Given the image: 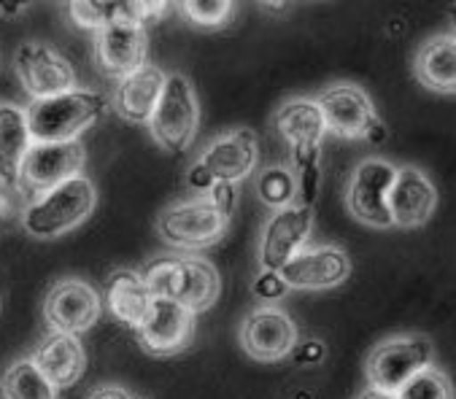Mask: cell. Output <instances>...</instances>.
<instances>
[{
    "label": "cell",
    "mask_w": 456,
    "mask_h": 399,
    "mask_svg": "<svg viewBox=\"0 0 456 399\" xmlns=\"http://www.w3.org/2000/svg\"><path fill=\"white\" fill-rule=\"evenodd\" d=\"M30 362L49 380L54 391L73 386L86 367V351L76 335L49 332L33 351Z\"/></svg>",
    "instance_id": "cell-21"
},
{
    "label": "cell",
    "mask_w": 456,
    "mask_h": 399,
    "mask_svg": "<svg viewBox=\"0 0 456 399\" xmlns=\"http://www.w3.org/2000/svg\"><path fill=\"white\" fill-rule=\"evenodd\" d=\"M238 340L254 362H281L297 346V324L279 305H259L240 322Z\"/></svg>",
    "instance_id": "cell-13"
},
{
    "label": "cell",
    "mask_w": 456,
    "mask_h": 399,
    "mask_svg": "<svg viewBox=\"0 0 456 399\" xmlns=\"http://www.w3.org/2000/svg\"><path fill=\"white\" fill-rule=\"evenodd\" d=\"M86 151L81 141H65V143H33L30 151L22 159L20 178H17V194L25 197V203L41 191H49L52 186L84 175Z\"/></svg>",
    "instance_id": "cell-9"
},
{
    "label": "cell",
    "mask_w": 456,
    "mask_h": 399,
    "mask_svg": "<svg viewBox=\"0 0 456 399\" xmlns=\"http://www.w3.org/2000/svg\"><path fill=\"white\" fill-rule=\"evenodd\" d=\"M103 305L109 308V314L130 327L133 332L138 330V324L143 322L149 305H151V294L141 278V273L127 270V267H117L109 273L106 286H103Z\"/></svg>",
    "instance_id": "cell-22"
},
{
    "label": "cell",
    "mask_w": 456,
    "mask_h": 399,
    "mask_svg": "<svg viewBox=\"0 0 456 399\" xmlns=\"http://www.w3.org/2000/svg\"><path fill=\"white\" fill-rule=\"evenodd\" d=\"M314 232V208L292 203L281 211H273L259 235V267L267 273H279L297 251L305 248Z\"/></svg>",
    "instance_id": "cell-14"
},
{
    "label": "cell",
    "mask_w": 456,
    "mask_h": 399,
    "mask_svg": "<svg viewBox=\"0 0 456 399\" xmlns=\"http://www.w3.org/2000/svg\"><path fill=\"white\" fill-rule=\"evenodd\" d=\"M295 359L300 362V364H314V362H322L324 359V343H319V340H305V343H300V346H295Z\"/></svg>",
    "instance_id": "cell-30"
},
{
    "label": "cell",
    "mask_w": 456,
    "mask_h": 399,
    "mask_svg": "<svg viewBox=\"0 0 456 399\" xmlns=\"http://www.w3.org/2000/svg\"><path fill=\"white\" fill-rule=\"evenodd\" d=\"M0 394L4 399H57V391L30 359H17L6 367L0 378Z\"/></svg>",
    "instance_id": "cell-25"
},
{
    "label": "cell",
    "mask_w": 456,
    "mask_h": 399,
    "mask_svg": "<svg viewBox=\"0 0 456 399\" xmlns=\"http://www.w3.org/2000/svg\"><path fill=\"white\" fill-rule=\"evenodd\" d=\"M397 399H453V388L443 370L427 367L397 391Z\"/></svg>",
    "instance_id": "cell-28"
},
{
    "label": "cell",
    "mask_w": 456,
    "mask_h": 399,
    "mask_svg": "<svg viewBox=\"0 0 456 399\" xmlns=\"http://www.w3.org/2000/svg\"><path fill=\"white\" fill-rule=\"evenodd\" d=\"M109 111V97L98 89L76 86L70 92L30 100L25 109L28 130L33 143H65L78 141L93 125H98Z\"/></svg>",
    "instance_id": "cell-1"
},
{
    "label": "cell",
    "mask_w": 456,
    "mask_h": 399,
    "mask_svg": "<svg viewBox=\"0 0 456 399\" xmlns=\"http://www.w3.org/2000/svg\"><path fill=\"white\" fill-rule=\"evenodd\" d=\"M256 194L270 211H281L297 203V183L289 165H270L256 175Z\"/></svg>",
    "instance_id": "cell-26"
},
{
    "label": "cell",
    "mask_w": 456,
    "mask_h": 399,
    "mask_svg": "<svg viewBox=\"0 0 456 399\" xmlns=\"http://www.w3.org/2000/svg\"><path fill=\"white\" fill-rule=\"evenodd\" d=\"M413 76L421 86L453 94L456 89V41L453 33H437L427 38L413 57Z\"/></svg>",
    "instance_id": "cell-23"
},
{
    "label": "cell",
    "mask_w": 456,
    "mask_h": 399,
    "mask_svg": "<svg viewBox=\"0 0 456 399\" xmlns=\"http://www.w3.org/2000/svg\"><path fill=\"white\" fill-rule=\"evenodd\" d=\"M287 291H289V289H287V283L281 281L279 273H267V270H262V273L256 275V281H254V294H256L259 299H267V303H273V299H281Z\"/></svg>",
    "instance_id": "cell-29"
},
{
    "label": "cell",
    "mask_w": 456,
    "mask_h": 399,
    "mask_svg": "<svg viewBox=\"0 0 456 399\" xmlns=\"http://www.w3.org/2000/svg\"><path fill=\"white\" fill-rule=\"evenodd\" d=\"M356 399H397V394H389V391H379V388H364Z\"/></svg>",
    "instance_id": "cell-33"
},
{
    "label": "cell",
    "mask_w": 456,
    "mask_h": 399,
    "mask_svg": "<svg viewBox=\"0 0 456 399\" xmlns=\"http://www.w3.org/2000/svg\"><path fill=\"white\" fill-rule=\"evenodd\" d=\"M14 194H17V189H9L6 183H0V219L14 214V208H17V197Z\"/></svg>",
    "instance_id": "cell-32"
},
{
    "label": "cell",
    "mask_w": 456,
    "mask_h": 399,
    "mask_svg": "<svg viewBox=\"0 0 456 399\" xmlns=\"http://www.w3.org/2000/svg\"><path fill=\"white\" fill-rule=\"evenodd\" d=\"M289 6L287 4H279V6H270V4H262V12H273V14H284Z\"/></svg>",
    "instance_id": "cell-35"
},
{
    "label": "cell",
    "mask_w": 456,
    "mask_h": 399,
    "mask_svg": "<svg viewBox=\"0 0 456 399\" xmlns=\"http://www.w3.org/2000/svg\"><path fill=\"white\" fill-rule=\"evenodd\" d=\"M14 70L30 100L54 97L78 86L70 60L46 41H25L14 54Z\"/></svg>",
    "instance_id": "cell-12"
},
{
    "label": "cell",
    "mask_w": 456,
    "mask_h": 399,
    "mask_svg": "<svg viewBox=\"0 0 456 399\" xmlns=\"http://www.w3.org/2000/svg\"><path fill=\"white\" fill-rule=\"evenodd\" d=\"M30 146L33 138L28 130L25 109L14 103H0V183L17 189L20 167Z\"/></svg>",
    "instance_id": "cell-24"
},
{
    "label": "cell",
    "mask_w": 456,
    "mask_h": 399,
    "mask_svg": "<svg viewBox=\"0 0 456 399\" xmlns=\"http://www.w3.org/2000/svg\"><path fill=\"white\" fill-rule=\"evenodd\" d=\"M103 316V299L95 286L81 278L57 281L44 299V322L52 332L84 335Z\"/></svg>",
    "instance_id": "cell-10"
},
{
    "label": "cell",
    "mask_w": 456,
    "mask_h": 399,
    "mask_svg": "<svg viewBox=\"0 0 456 399\" xmlns=\"http://www.w3.org/2000/svg\"><path fill=\"white\" fill-rule=\"evenodd\" d=\"M387 208H389L392 227H403V230L421 227L432 219L437 208V189L424 170L413 165H403L397 167V175L392 181Z\"/></svg>",
    "instance_id": "cell-18"
},
{
    "label": "cell",
    "mask_w": 456,
    "mask_h": 399,
    "mask_svg": "<svg viewBox=\"0 0 456 399\" xmlns=\"http://www.w3.org/2000/svg\"><path fill=\"white\" fill-rule=\"evenodd\" d=\"M95 203H98L95 183L86 175H76L28 200L22 206L20 222L28 235L38 240H54L93 216Z\"/></svg>",
    "instance_id": "cell-3"
},
{
    "label": "cell",
    "mask_w": 456,
    "mask_h": 399,
    "mask_svg": "<svg viewBox=\"0 0 456 399\" xmlns=\"http://www.w3.org/2000/svg\"><path fill=\"white\" fill-rule=\"evenodd\" d=\"M259 162V141L248 127H235L214 138L200 159L190 167L187 183L190 189L206 194L214 183H238L256 170Z\"/></svg>",
    "instance_id": "cell-7"
},
{
    "label": "cell",
    "mask_w": 456,
    "mask_h": 399,
    "mask_svg": "<svg viewBox=\"0 0 456 399\" xmlns=\"http://www.w3.org/2000/svg\"><path fill=\"white\" fill-rule=\"evenodd\" d=\"M141 278L151 297L173 299L195 316L208 311L222 294L219 270L214 262L195 254L159 256L141 273Z\"/></svg>",
    "instance_id": "cell-2"
},
{
    "label": "cell",
    "mask_w": 456,
    "mask_h": 399,
    "mask_svg": "<svg viewBox=\"0 0 456 399\" xmlns=\"http://www.w3.org/2000/svg\"><path fill=\"white\" fill-rule=\"evenodd\" d=\"M175 12L195 28L214 30L224 28L232 20L235 4H230V0H184V4H175Z\"/></svg>",
    "instance_id": "cell-27"
},
{
    "label": "cell",
    "mask_w": 456,
    "mask_h": 399,
    "mask_svg": "<svg viewBox=\"0 0 456 399\" xmlns=\"http://www.w3.org/2000/svg\"><path fill=\"white\" fill-rule=\"evenodd\" d=\"M287 289L300 291H324L335 289L351 275V256L338 246H314L297 251L281 270Z\"/></svg>",
    "instance_id": "cell-17"
},
{
    "label": "cell",
    "mask_w": 456,
    "mask_h": 399,
    "mask_svg": "<svg viewBox=\"0 0 456 399\" xmlns=\"http://www.w3.org/2000/svg\"><path fill=\"white\" fill-rule=\"evenodd\" d=\"M98 68L111 78H125L149 62V30L130 22H114L95 33Z\"/></svg>",
    "instance_id": "cell-19"
},
{
    "label": "cell",
    "mask_w": 456,
    "mask_h": 399,
    "mask_svg": "<svg viewBox=\"0 0 456 399\" xmlns=\"http://www.w3.org/2000/svg\"><path fill=\"white\" fill-rule=\"evenodd\" d=\"M279 135L292 151V170L322 165V143L327 135L322 111L314 97H292L273 117Z\"/></svg>",
    "instance_id": "cell-15"
},
{
    "label": "cell",
    "mask_w": 456,
    "mask_h": 399,
    "mask_svg": "<svg viewBox=\"0 0 456 399\" xmlns=\"http://www.w3.org/2000/svg\"><path fill=\"white\" fill-rule=\"evenodd\" d=\"M165 78H167V73L151 62H146L135 73L119 78L114 86V94H111L114 111L130 125H149L154 109H157V100L162 94Z\"/></svg>",
    "instance_id": "cell-20"
},
{
    "label": "cell",
    "mask_w": 456,
    "mask_h": 399,
    "mask_svg": "<svg viewBox=\"0 0 456 399\" xmlns=\"http://www.w3.org/2000/svg\"><path fill=\"white\" fill-rule=\"evenodd\" d=\"M230 214H224L208 194L181 200L157 216V235L178 251H203L216 246L230 230Z\"/></svg>",
    "instance_id": "cell-5"
},
{
    "label": "cell",
    "mask_w": 456,
    "mask_h": 399,
    "mask_svg": "<svg viewBox=\"0 0 456 399\" xmlns=\"http://www.w3.org/2000/svg\"><path fill=\"white\" fill-rule=\"evenodd\" d=\"M395 175H397V167L381 157L362 159L354 167L348 178V189H346L348 214L373 230H389L392 219L387 208V197H389Z\"/></svg>",
    "instance_id": "cell-11"
},
{
    "label": "cell",
    "mask_w": 456,
    "mask_h": 399,
    "mask_svg": "<svg viewBox=\"0 0 456 399\" xmlns=\"http://www.w3.org/2000/svg\"><path fill=\"white\" fill-rule=\"evenodd\" d=\"M432 340L424 335H400L379 343L368 364H364V375H368V386L379 391L397 394L413 375L432 367Z\"/></svg>",
    "instance_id": "cell-8"
},
{
    "label": "cell",
    "mask_w": 456,
    "mask_h": 399,
    "mask_svg": "<svg viewBox=\"0 0 456 399\" xmlns=\"http://www.w3.org/2000/svg\"><path fill=\"white\" fill-rule=\"evenodd\" d=\"M138 343L146 354L154 356H173L181 354L195 335V314H190L184 305L173 299L151 297V305L143 316V322L135 330Z\"/></svg>",
    "instance_id": "cell-16"
},
{
    "label": "cell",
    "mask_w": 456,
    "mask_h": 399,
    "mask_svg": "<svg viewBox=\"0 0 456 399\" xmlns=\"http://www.w3.org/2000/svg\"><path fill=\"white\" fill-rule=\"evenodd\" d=\"M25 12V4H0V14L4 17H17Z\"/></svg>",
    "instance_id": "cell-34"
},
{
    "label": "cell",
    "mask_w": 456,
    "mask_h": 399,
    "mask_svg": "<svg viewBox=\"0 0 456 399\" xmlns=\"http://www.w3.org/2000/svg\"><path fill=\"white\" fill-rule=\"evenodd\" d=\"M314 100L322 111L327 133H335L338 138L346 141H370L376 146L387 141V125L376 111L373 97L359 84L351 81L330 84Z\"/></svg>",
    "instance_id": "cell-6"
},
{
    "label": "cell",
    "mask_w": 456,
    "mask_h": 399,
    "mask_svg": "<svg viewBox=\"0 0 456 399\" xmlns=\"http://www.w3.org/2000/svg\"><path fill=\"white\" fill-rule=\"evenodd\" d=\"M151 141L167 154H184L200 127V103L192 81L184 73H170L165 78L157 109L149 119Z\"/></svg>",
    "instance_id": "cell-4"
},
{
    "label": "cell",
    "mask_w": 456,
    "mask_h": 399,
    "mask_svg": "<svg viewBox=\"0 0 456 399\" xmlns=\"http://www.w3.org/2000/svg\"><path fill=\"white\" fill-rule=\"evenodd\" d=\"M86 399H135V396L127 388L117 386V383H106V386H98Z\"/></svg>",
    "instance_id": "cell-31"
}]
</instances>
